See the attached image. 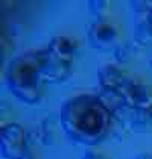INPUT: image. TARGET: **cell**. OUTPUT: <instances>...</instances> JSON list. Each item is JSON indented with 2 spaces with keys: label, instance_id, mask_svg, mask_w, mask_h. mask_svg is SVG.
Here are the masks:
<instances>
[{
  "label": "cell",
  "instance_id": "6da1fadb",
  "mask_svg": "<svg viewBox=\"0 0 152 159\" xmlns=\"http://www.w3.org/2000/svg\"><path fill=\"white\" fill-rule=\"evenodd\" d=\"M113 114L97 94H79L65 100L59 112L64 134L82 146H96L103 141L113 124Z\"/></svg>",
  "mask_w": 152,
  "mask_h": 159
},
{
  "label": "cell",
  "instance_id": "7a4b0ae2",
  "mask_svg": "<svg viewBox=\"0 0 152 159\" xmlns=\"http://www.w3.org/2000/svg\"><path fill=\"white\" fill-rule=\"evenodd\" d=\"M44 62V50H27L17 55L6 68V85L12 96L34 105L43 94L41 68Z\"/></svg>",
  "mask_w": 152,
  "mask_h": 159
},
{
  "label": "cell",
  "instance_id": "3957f363",
  "mask_svg": "<svg viewBox=\"0 0 152 159\" xmlns=\"http://www.w3.org/2000/svg\"><path fill=\"white\" fill-rule=\"evenodd\" d=\"M0 147L6 159H23L29 152L25 129L17 123L5 124L0 134Z\"/></svg>",
  "mask_w": 152,
  "mask_h": 159
},
{
  "label": "cell",
  "instance_id": "277c9868",
  "mask_svg": "<svg viewBox=\"0 0 152 159\" xmlns=\"http://www.w3.org/2000/svg\"><path fill=\"white\" fill-rule=\"evenodd\" d=\"M117 29L105 18H97L88 26L87 38L91 47L101 52H110L119 47L117 44Z\"/></svg>",
  "mask_w": 152,
  "mask_h": 159
},
{
  "label": "cell",
  "instance_id": "5b68a950",
  "mask_svg": "<svg viewBox=\"0 0 152 159\" xmlns=\"http://www.w3.org/2000/svg\"><path fill=\"white\" fill-rule=\"evenodd\" d=\"M43 50H44V62H43V68H41L43 82H49V84H61V82H64L70 74V67L72 65L53 58L52 55H49L46 52V49Z\"/></svg>",
  "mask_w": 152,
  "mask_h": 159
},
{
  "label": "cell",
  "instance_id": "8992f818",
  "mask_svg": "<svg viewBox=\"0 0 152 159\" xmlns=\"http://www.w3.org/2000/svg\"><path fill=\"white\" fill-rule=\"evenodd\" d=\"M46 52L52 55L53 58L59 59L63 62H67L72 65L73 58H75V44L73 41L65 35H56L49 41Z\"/></svg>",
  "mask_w": 152,
  "mask_h": 159
},
{
  "label": "cell",
  "instance_id": "52a82bcc",
  "mask_svg": "<svg viewBox=\"0 0 152 159\" xmlns=\"http://www.w3.org/2000/svg\"><path fill=\"white\" fill-rule=\"evenodd\" d=\"M126 76L123 74L122 70H119L116 65H102L97 70V80L101 84L102 89H113V91H119L120 86L123 85Z\"/></svg>",
  "mask_w": 152,
  "mask_h": 159
},
{
  "label": "cell",
  "instance_id": "ba28073f",
  "mask_svg": "<svg viewBox=\"0 0 152 159\" xmlns=\"http://www.w3.org/2000/svg\"><path fill=\"white\" fill-rule=\"evenodd\" d=\"M88 8L91 14L96 15V20L97 18H103V14L107 12L108 8H110V2H107V0H90Z\"/></svg>",
  "mask_w": 152,
  "mask_h": 159
},
{
  "label": "cell",
  "instance_id": "9c48e42d",
  "mask_svg": "<svg viewBox=\"0 0 152 159\" xmlns=\"http://www.w3.org/2000/svg\"><path fill=\"white\" fill-rule=\"evenodd\" d=\"M82 159H105L102 155H99V153H94V152H87L84 156H82Z\"/></svg>",
  "mask_w": 152,
  "mask_h": 159
},
{
  "label": "cell",
  "instance_id": "30bf717a",
  "mask_svg": "<svg viewBox=\"0 0 152 159\" xmlns=\"http://www.w3.org/2000/svg\"><path fill=\"white\" fill-rule=\"evenodd\" d=\"M135 159H152V155L151 153H143V155H139Z\"/></svg>",
  "mask_w": 152,
  "mask_h": 159
},
{
  "label": "cell",
  "instance_id": "8fae6325",
  "mask_svg": "<svg viewBox=\"0 0 152 159\" xmlns=\"http://www.w3.org/2000/svg\"><path fill=\"white\" fill-rule=\"evenodd\" d=\"M23 159H34V156H32V155H31V153L27 152V153H26V156H25Z\"/></svg>",
  "mask_w": 152,
  "mask_h": 159
},
{
  "label": "cell",
  "instance_id": "7c38bea8",
  "mask_svg": "<svg viewBox=\"0 0 152 159\" xmlns=\"http://www.w3.org/2000/svg\"><path fill=\"white\" fill-rule=\"evenodd\" d=\"M149 20H151V23H152V9L149 11Z\"/></svg>",
  "mask_w": 152,
  "mask_h": 159
}]
</instances>
